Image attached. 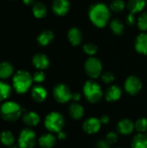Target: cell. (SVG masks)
I'll use <instances>...</instances> for the list:
<instances>
[{"label":"cell","mask_w":147,"mask_h":148,"mask_svg":"<svg viewBox=\"0 0 147 148\" xmlns=\"http://www.w3.org/2000/svg\"><path fill=\"white\" fill-rule=\"evenodd\" d=\"M89 19L98 28L105 27L110 18V10L108 7L102 3H97L91 5L88 11Z\"/></svg>","instance_id":"cell-1"},{"label":"cell","mask_w":147,"mask_h":148,"mask_svg":"<svg viewBox=\"0 0 147 148\" xmlns=\"http://www.w3.org/2000/svg\"><path fill=\"white\" fill-rule=\"evenodd\" d=\"M23 109L17 102L12 101H4L0 107L1 118L8 122H14L22 117Z\"/></svg>","instance_id":"cell-2"},{"label":"cell","mask_w":147,"mask_h":148,"mask_svg":"<svg viewBox=\"0 0 147 148\" xmlns=\"http://www.w3.org/2000/svg\"><path fill=\"white\" fill-rule=\"evenodd\" d=\"M33 82V77L29 72L26 70H18L13 75L12 86L17 94L23 95L29 91Z\"/></svg>","instance_id":"cell-3"},{"label":"cell","mask_w":147,"mask_h":148,"mask_svg":"<svg viewBox=\"0 0 147 148\" xmlns=\"http://www.w3.org/2000/svg\"><path fill=\"white\" fill-rule=\"evenodd\" d=\"M85 98L90 103H97L103 97V91L99 83L93 80L87 81L83 86Z\"/></svg>","instance_id":"cell-4"},{"label":"cell","mask_w":147,"mask_h":148,"mask_svg":"<svg viewBox=\"0 0 147 148\" xmlns=\"http://www.w3.org/2000/svg\"><path fill=\"white\" fill-rule=\"evenodd\" d=\"M44 126L52 134H58L62 131L65 126L64 117L58 112H51L44 119Z\"/></svg>","instance_id":"cell-5"},{"label":"cell","mask_w":147,"mask_h":148,"mask_svg":"<svg viewBox=\"0 0 147 148\" xmlns=\"http://www.w3.org/2000/svg\"><path fill=\"white\" fill-rule=\"evenodd\" d=\"M17 142L19 148H34L36 144V133L29 127L23 128L19 134Z\"/></svg>","instance_id":"cell-6"},{"label":"cell","mask_w":147,"mask_h":148,"mask_svg":"<svg viewBox=\"0 0 147 148\" xmlns=\"http://www.w3.org/2000/svg\"><path fill=\"white\" fill-rule=\"evenodd\" d=\"M86 74L92 79L98 78L102 72V64L101 61L95 57H89L84 64Z\"/></svg>","instance_id":"cell-7"},{"label":"cell","mask_w":147,"mask_h":148,"mask_svg":"<svg viewBox=\"0 0 147 148\" xmlns=\"http://www.w3.org/2000/svg\"><path fill=\"white\" fill-rule=\"evenodd\" d=\"M72 93L69 88L63 84V83H59L55 86L53 89V96L55 100L62 104L68 102L72 99Z\"/></svg>","instance_id":"cell-8"},{"label":"cell","mask_w":147,"mask_h":148,"mask_svg":"<svg viewBox=\"0 0 147 148\" xmlns=\"http://www.w3.org/2000/svg\"><path fill=\"white\" fill-rule=\"evenodd\" d=\"M124 88L126 92L130 95H138L142 88V82L140 79L135 75H131L127 77L125 82Z\"/></svg>","instance_id":"cell-9"},{"label":"cell","mask_w":147,"mask_h":148,"mask_svg":"<svg viewBox=\"0 0 147 148\" xmlns=\"http://www.w3.org/2000/svg\"><path fill=\"white\" fill-rule=\"evenodd\" d=\"M101 122L100 119L95 117H91L87 119L82 124L83 131L88 134H94L98 133L101 127Z\"/></svg>","instance_id":"cell-10"},{"label":"cell","mask_w":147,"mask_h":148,"mask_svg":"<svg viewBox=\"0 0 147 148\" xmlns=\"http://www.w3.org/2000/svg\"><path fill=\"white\" fill-rule=\"evenodd\" d=\"M22 121L26 126L32 127H36L40 123L41 119L37 113L34 111H27L23 114Z\"/></svg>","instance_id":"cell-11"},{"label":"cell","mask_w":147,"mask_h":148,"mask_svg":"<svg viewBox=\"0 0 147 148\" xmlns=\"http://www.w3.org/2000/svg\"><path fill=\"white\" fill-rule=\"evenodd\" d=\"M70 7L68 0H54L52 3V10L55 14L58 16H64L68 13Z\"/></svg>","instance_id":"cell-12"},{"label":"cell","mask_w":147,"mask_h":148,"mask_svg":"<svg viewBox=\"0 0 147 148\" xmlns=\"http://www.w3.org/2000/svg\"><path fill=\"white\" fill-rule=\"evenodd\" d=\"M30 94H31L32 99L36 102H38V103L43 102L46 100L47 96H48L47 89L44 87L41 86V85H36V86H34L31 88Z\"/></svg>","instance_id":"cell-13"},{"label":"cell","mask_w":147,"mask_h":148,"mask_svg":"<svg viewBox=\"0 0 147 148\" xmlns=\"http://www.w3.org/2000/svg\"><path fill=\"white\" fill-rule=\"evenodd\" d=\"M122 95L121 88L117 85H112L107 88L105 92V98L109 102H114L120 99Z\"/></svg>","instance_id":"cell-14"},{"label":"cell","mask_w":147,"mask_h":148,"mask_svg":"<svg viewBox=\"0 0 147 148\" xmlns=\"http://www.w3.org/2000/svg\"><path fill=\"white\" fill-rule=\"evenodd\" d=\"M135 128L134 123L129 119H123L117 124V130L122 135L131 134Z\"/></svg>","instance_id":"cell-15"},{"label":"cell","mask_w":147,"mask_h":148,"mask_svg":"<svg viewBox=\"0 0 147 148\" xmlns=\"http://www.w3.org/2000/svg\"><path fill=\"white\" fill-rule=\"evenodd\" d=\"M32 63L34 67L39 70H44L49 66V60L48 56L44 54L38 53L36 54L32 58Z\"/></svg>","instance_id":"cell-16"},{"label":"cell","mask_w":147,"mask_h":148,"mask_svg":"<svg viewBox=\"0 0 147 148\" xmlns=\"http://www.w3.org/2000/svg\"><path fill=\"white\" fill-rule=\"evenodd\" d=\"M56 143V138L52 133L42 134L38 139V144L42 148H52Z\"/></svg>","instance_id":"cell-17"},{"label":"cell","mask_w":147,"mask_h":148,"mask_svg":"<svg viewBox=\"0 0 147 148\" xmlns=\"http://www.w3.org/2000/svg\"><path fill=\"white\" fill-rule=\"evenodd\" d=\"M135 49L138 53L147 55V34H139L135 40Z\"/></svg>","instance_id":"cell-18"},{"label":"cell","mask_w":147,"mask_h":148,"mask_svg":"<svg viewBox=\"0 0 147 148\" xmlns=\"http://www.w3.org/2000/svg\"><path fill=\"white\" fill-rule=\"evenodd\" d=\"M68 114L72 119H74L75 121H79V120L82 119V117L84 115V108L78 102H74L69 106Z\"/></svg>","instance_id":"cell-19"},{"label":"cell","mask_w":147,"mask_h":148,"mask_svg":"<svg viewBox=\"0 0 147 148\" xmlns=\"http://www.w3.org/2000/svg\"><path fill=\"white\" fill-rule=\"evenodd\" d=\"M68 39L69 42L72 45L77 46L82 41V34H81V30L78 28L74 27V28H72V29H70L68 30Z\"/></svg>","instance_id":"cell-20"},{"label":"cell","mask_w":147,"mask_h":148,"mask_svg":"<svg viewBox=\"0 0 147 148\" xmlns=\"http://www.w3.org/2000/svg\"><path fill=\"white\" fill-rule=\"evenodd\" d=\"M146 4V0H128L127 9L130 13L135 14L143 10Z\"/></svg>","instance_id":"cell-21"},{"label":"cell","mask_w":147,"mask_h":148,"mask_svg":"<svg viewBox=\"0 0 147 148\" xmlns=\"http://www.w3.org/2000/svg\"><path fill=\"white\" fill-rule=\"evenodd\" d=\"M14 73V68L9 62H0V79L5 80L10 78Z\"/></svg>","instance_id":"cell-22"},{"label":"cell","mask_w":147,"mask_h":148,"mask_svg":"<svg viewBox=\"0 0 147 148\" xmlns=\"http://www.w3.org/2000/svg\"><path fill=\"white\" fill-rule=\"evenodd\" d=\"M132 148H147V135L146 134L139 133L136 134L131 143Z\"/></svg>","instance_id":"cell-23"},{"label":"cell","mask_w":147,"mask_h":148,"mask_svg":"<svg viewBox=\"0 0 147 148\" xmlns=\"http://www.w3.org/2000/svg\"><path fill=\"white\" fill-rule=\"evenodd\" d=\"M54 39V33L51 30H44L37 36V42L41 46H47Z\"/></svg>","instance_id":"cell-24"},{"label":"cell","mask_w":147,"mask_h":148,"mask_svg":"<svg viewBox=\"0 0 147 148\" xmlns=\"http://www.w3.org/2000/svg\"><path fill=\"white\" fill-rule=\"evenodd\" d=\"M15 136L12 132L4 130L0 134V142L5 147H11L15 143Z\"/></svg>","instance_id":"cell-25"},{"label":"cell","mask_w":147,"mask_h":148,"mask_svg":"<svg viewBox=\"0 0 147 148\" xmlns=\"http://www.w3.org/2000/svg\"><path fill=\"white\" fill-rule=\"evenodd\" d=\"M12 93L10 85L3 81H0V101H6Z\"/></svg>","instance_id":"cell-26"},{"label":"cell","mask_w":147,"mask_h":148,"mask_svg":"<svg viewBox=\"0 0 147 148\" xmlns=\"http://www.w3.org/2000/svg\"><path fill=\"white\" fill-rule=\"evenodd\" d=\"M32 11H33V14L36 17L42 18V17H44L46 16L47 8H46L44 3H42L41 2H37V3H34Z\"/></svg>","instance_id":"cell-27"},{"label":"cell","mask_w":147,"mask_h":148,"mask_svg":"<svg viewBox=\"0 0 147 148\" xmlns=\"http://www.w3.org/2000/svg\"><path fill=\"white\" fill-rule=\"evenodd\" d=\"M110 29L116 36H120L124 31V23L120 19H113L110 23Z\"/></svg>","instance_id":"cell-28"},{"label":"cell","mask_w":147,"mask_h":148,"mask_svg":"<svg viewBox=\"0 0 147 148\" xmlns=\"http://www.w3.org/2000/svg\"><path fill=\"white\" fill-rule=\"evenodd\" d=\"M135 125V129L140 133V134H145L147 131V119L146 118H140L136 121L134 123Z\"/></svg>","instance_id":"cell-29"},{"label":"cell","mask_w":147,"mask_h":148,"mask_svg":"<svg viewBox=\"0 0 147 148\" xmlns=\"http://www.w3.org/2000/svg\"><path fill=\"white\" fill-rule=\"evenodd\" d=\"M110 9L115 13L121 12L125 9V2L123 0H113L110 4Z\"/></svg>","instance_id":"cell-30"},{"label":"cell","mask_w":147,"mask_h":148,"mask_svg":"<svg viewBox=\"0 0 147 148\" xmlns=\"http://www.w3.org/2000/svg\"><path fill=\"white\" fill-rule=\"evenodd\" d=\"M83 50L84 52L88 55V56H94L97 53L98 51V47L94 44V43H92V42H88L86 44H84L83 46Z\"/></svg>","instance_id":"cell-31"},{"label":"cell","mask_w":147,"mask_h":148,"mask_svg":"<svg viewBox=\"0 0 147 148\" xmlns=\"http://www.w3.org/2000/svg\"><path fill=\"white\" fill-rule=\"evenodd\" d=\"M138 27L140 30H147V12L142 13L138 19Z\"/></svg>","instance_id":"cell-32"},{"label":"cell","mask_w":147,"mask_h":148,"mask_svg":"<svg viewBox=\"0 0 147 148\" xmlns=\"http://www.w3.org/2000/svg\"><path fill=\"white\" fill-rule=\"evenodd\" d=\"M101 80L106 84H110L114 81V75L110 71H106L101 75Z\"/></svg>","instance_id":"cell-33"},{"label":"cell","mask_w":147,"mask_h":148,"mask_svg":"<svg viewBox=\"0 0 147 148\" xmlns=\"http://www.w3.org/2000/svg\"><path fill=\"white\" fill-rule=\"evenodd\" d=\"M32 77H33V81L35 82H36V83H42V82H44L46 75H45V74H44V72L42 70H38V71H36V72L34 73V75H32Z\"/></svg>","instance_id":"cell-34"},{"label":"cell","mask_w":147,"mask_h":148,"mask_svg":"<svg viewBox=\"0 0 147 148\" xmlns=\"http://www.w3.org/2000/svg\"><path fill=\"white\" fill-rule=\"evenodd\" d=\"M119 139V135L117 133L115 132H109L107 136H106V140L110 144V145H113L115 143H117Z\"/></svg>","instance_id":"cell-35"},{"label":"cell","mask_w":147,"mask_h":148,"mask_svg":"<svg viewBox=\"0 0 147 148\" xmlns=\"http://www.w3.org/2000/svg\"><path fill=\"white\" fill-rule=\"evenodd\" d=\"M110 144L105 140H99L96 144H95V147L96 148H110Z\"/></svg>","instance_id":"cell-36"},{"label":"cell","mask_w":147,"mask_h":148,"mask_svg":"<svg viewBox=\"0 0 147 148\" xmlns=\"http://www.w3.org/2000/svg\"><path fill=\"white\" fill-rule=\"evenodd\" d=\"M126 23H127L128 25H133V24H134V23H135L134 14H133V13L128 14V15H127V16H126Z\"/></svg>","instance_id":"cell-37"},{"label":"cell","mask_w":147,"mask_h":148,"mask_svg":"<svg viewBox=\"0 0 147 148\" xmlns=\"http://www.w3.org/2000/svg\"><path fill=\"white\" fill-rule=\"evenodd\" d=\"M81 99V93H79V92H75V93H74L73 95H72V100L75 101V102H78V101H80V100Z\"/></svg>","instance_id":"cell-38"},{"label":"cell","mask_w":147,"mask_h":148,"mask_svg":"<svg viewBox=\"0 0 147 148\" xmlns=\"http://www.w3.org/2000/svg\"><path fill=\"white\" fill-rule=\"evenodd\" d=\"M100 121H101V124H107L108 122H109V121H110V119H109V117L107 116V115H102L101 117V119H100Z\"/></svg>","instance_id":"cell-39"},{"label":"cell","mask_w":147,"mask_h":148,"mask_svg":"<svg viewBox=\"0 0 147 148\" xmlns=\"http://www.w3.org/2000/svg\"><path fill=\"white\" fill-rule=\"evenodd\" d=\"M57 138H58V140H65L66 139V134L64 133V132H60V133H58L57 134Z\"/></svg>","instance_id":"cell-40"},{"label":"cell","mask_w":147,"mask_h":148,"mask_svg":"<svg viewBox=\"0 0 147 148\" xmlns=\"http://www.w3.org/2000/svg\"><path fill=\"white\" fill-rule=\"evenodd\" d=\"M23 2L26 4V5H31L34 3V0H23Z\"/></svg>","instance_id":"cell-41"},{"label":"cell","mask_w":147,"mask_h":148,"mask_svg":"<svg viewBox=\"0 0 147 148\" xmlns=\"http://www.w3.org/2000/svg\"><path fill=\"white\" fill-rule=\"evenodd\" d=\"M9 148H19V147H15V146H11V147H10Z\"/></svg>","instance_id":"cell-42"}]
</instances>
